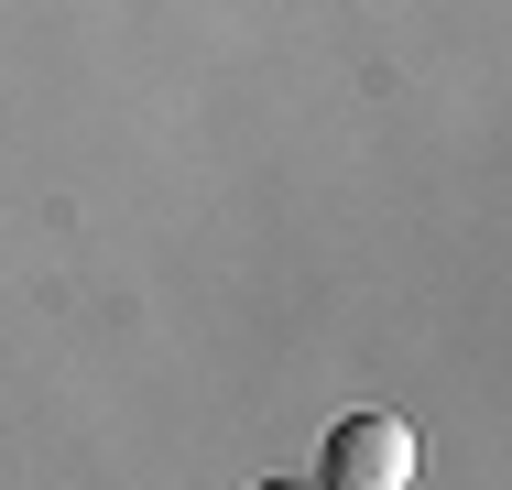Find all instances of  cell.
Instances as JSON below:
<instances>
[{"mask_svg":"<svg viewBox=\"0 0 512 490\" xmlns=\"http://www.w3.org/2000/svg\"><path fill=\"white\" fill-rule=\"evenodd\" d=\"M327 490H414V436L393 414H338L327 425Z\"/></svg>","mask_w":512,"mask_h":490,"instance_id":"cell-1","label":"cell"},{"mask_svg":"<svg viewBox=\"0 0 512 490\" xmlns=\"http://www.w3.org/2000/svg\"><path fill=\"white\" fill-rule=\"evenodd\" d=\"M262 490H327V480H262Z\"/></svg>","mask_w":512,"mask_h":490,"instance_id":"cell-2","label":"cell"}]
</instances>
